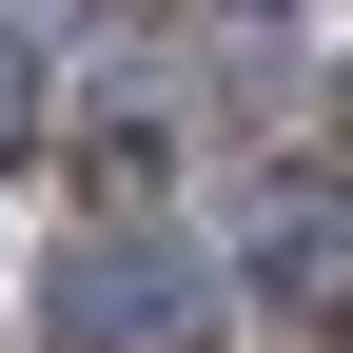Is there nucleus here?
<instances>
[{"instance_id": "f257e3e1", "label": "nucleus", "mask_w": 353, "mask_h": 353, "mask_svg": "<svg viewBox=\"0 0 353 353\" xmlns=\"http://www.w3.org/2000/svg\"><path fill=\"white\" fill-rule=\"evenodd\" d=\"M59 334H79V353H196V334H216V275H196L176 236H79V255H59Z\"/></svg>"}, {"instance_id": "f03ea898", "label": "nucleus", "mask_w": 353, "mask_h": 353, "mask_svg": "<svg viewBox=\"0 0 353 353\" xmlns=\"http://www.w3.org/2000/svg\"><path fill=\"white\" fill-rule=\"evenodd\" d=\"M255 294H275V314H353V196L334 176H275V196H255Z\"/></svg>"}]
</instances>
